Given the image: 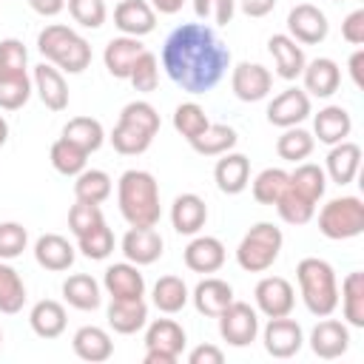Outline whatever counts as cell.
Here are the masks:
<instances>
[{
  "label": "cell",
  "mask_w": 364,
  "mask_h": 364,
  "mask_svg": "<svg viewBox=\"0 0 364 364\" xmlns=\"http://www.w3.org/2000/svg\"><path fill=\"white\" fill-rule=\"evenodd\" d=\"M165 74L188 94L213 91L230 68V48L205 23L176 26L162 46Z\"/></svg>",
  "instance_id": "6da1fadb"
},
{
  "label": "cell",
  "mask_w": 364,
  "mask_h": 364,
  "mask_svg": "<svg viewBox=\"0 0 364 364\" xmlns=\"http://www.w3.org/2000/svg\"><path fill=\"white\" fill-rule=\"evenodd\" d=\"M117 205L128 228H156L162 216L159 185L154 173L131 168L117 182Z\"/></svg>",
  "instance_id": "7a4b0ae2"
},
{
  "label": "cell",
  "mask_w": 364,
  "mask_h": 364,
  "mask_svg": "<svg viewBox=\"0 0 364 364\" xmlns=\"http://www.w3.org/2000/svg\"><path fill=\"white\" fill-rule=\"evenodd\" d=\"M159 114L151 102L145 100H134L119 111V119L111 131V145L117 154L122 156H136L145 154L154 142V136L159 134Z\"/></svg>",
  "instance_id": "3957f363"
},
{
  "label": "cell",
  "mask_w": 364,
  "mask_h": 364,
  "mask_svg": "<svg viewBox=\"0 0 364 364\" xmlns=\"http://www.w3.org/2000/svg\"><path fill=\"white\" fill-rule=\"evenodd\" d=\"M296 279H299L301 301L313 316L324 318L338 307V282L330 262L318 256H307L296 264Z\"/></svg>",
  "instance_id": "277c9868"
},
{
  "label": "cell",
  "mask_w": 364,
  "mask_h": 364,
  "mask_svg": "<svg viewBox=\"0 0 364 364\" xmlns=\"http://www.w3.org/2000/svg\"><path fill=\"white\" fill-rule=\"evenodd\" d=\"M37 51L46 57V63L57 65L68 74H82L91 65V46L85 37H80L74 28L51 23L37 34Z\"/></svg>",
  "instance_id": "5b68a950"
},
{
  "label": "cell",
  "mask_w": 364,
  "mask_h": 364,
  "mask_svg": "<svg viewBox=\"0 0 364 364\" xmlns=\"http://www.w3.org/2000/svg\"><path fill=\"white\" fill-rule=\"evenodd\" d=\"M284 245L282 230L273 222H256L236 247V262L245 273H264L273 267Z\"/></svg>",
  "instance_id": "8992f818"
},
{
  "label": "cell",
  "mask_w": 364,
  "mask_h": 364,
  "mask_svg": "<svg viewBox=\"0 0 364 364\" xmlns=\"http://www.w3.org/2000/svg\"><path fill=\"white\" fill-rule=\"evenodd\" d=\"M318 230L333 242L364 233V202L358 196H336L318 210Z\"/></svg>",
  "instance_id": "52a82bcc"
},
{
  "label": "cell",
  "mask_w": 364,
  "mask_h": 364,
  "mask_svg": "<svg viewBox=\"0 0 364 364\" xmlns=\"http://www.w3.org/2000/svg\"><path fill=\"white\" fill-rule=\"evenodd\" d=\"M219 336L230 347H247L259 336V313L247 301H230L219 316Z\"/></svg>",
  "instance_id": "ba28073f"
},
{
  "label": "cell",
  "mask_w": 364,
  "mask_h": 364,
  "mask_svg": "<svg viewBox=\"0 0 364 364\" xmlns=\"http://www.w3.org/2000/svg\"><path fill=\"white\" fill-rule=\"evenodd\" d=\"M253 299H256V310L262 316L279 318V316H290V310L296 304V290L284 276H264L253 287Z\"/></svg>",
  "instance_id": "9c48e42d"
},
{
  "label": "cell",
  "mask_w": 364,
  "mask_h": 364,
  "mask_svg": "<svg viewBox=\"0 0 364 364\" xmlns=\"http://www.w3.org/2000/svg\"><path fill=\"white\" fill-rule=\"evenodd\" d=\"M287 31L296 43H304V46H318L324 43L327 31H330V23L324 17V11L313 3H299L290 9L287 14Z\"/></svg>",
  "instance_id": "30bf717a"
},
{
  "label": "cell",
  "mask_w": 364,
  "mask_h": 364,
  "mask_svg": "<svg viewBox=\"0 0 364 364\" xmlns=\"http://www.w3.org/2000/svg\"><path fill=\"white\" fill-rule=\"evenodd\" d=\"M262 341H264V350L267 355L273 358H293L301 344H304V333H301V324L290 316H279V318H270L264 333H262Z\"/></svg>",
  "instance_id": "8fae6325"
},
{
  "label": "cell",
  "mask_w": 364,
  "mask_h": 364,
  "mask_svg": "<svg viewBox=\"0 0 364 364\" xmlns=\"http://www.w3.org/2000/svg\"><path fill=\"white\" fill-rule=\"evenodd\" d=\"M310 117V94L304 88H284L267 105V122L276 128H293Z\"/></svg>",
  "instance_id": "7c38bea8"
},
{
  "label": "cell",
  "mask_w": 364,
  "mask_h": 364,
  "mask_svg": "<svg viewBox=\"0 0 364 364\" xmlns=\"http://www.w3.org/2000/svg\"><path fill=\"white\" fill-rule=\"evenodd\" d=\"M230 88L242 102H259L273 88V74L259 63H239L230 74Z\"/></svg>",
  "instance_id": "4fadbf2b"
},
{
  "label": "cell",
  "mask_w": 364,
  "mask_h": 364,
  "mask_svg": "<svg viewBox=\"0 0 364 364\" xmlns=\"http://www.w3.org/2000/svg\"><path fill=\"white\" fill-rule=\"evenodd\" d=\"M310 350L324 358V361H333V358H341L347 350H350V330L344 321L338 318H321L313 330H310Z\"/></svg>",
  "instance_id": "5bb4252c"
},
{
  "label": "cell",
  "mask_w": 364,
  "mask_h": 364,
  "mask_svg": "<svg viewBox=\"0 0 364 364\" xmlns=\"http://www.w3.org/2000/svg\"><path fill=\"white\" fill-rule=\"evenodd\" d=\"M122 256L142 267V264H154L159 256H162V236L156 233V228H128V233L122 236Z\"/></svg>",
  "instance_id": "9a60e30c"
},
{
  "label": "cell",
  "mask_w": 364,
  "mask_h": 364,
  "mask_svg": "<svg viewBox=\"0 0 364 364\" xmlns=\"http://www.w3.org/2000/svg\"><path fill=\"white\" fill-rule=\"evenodd\" d=\"M114 26L128 37H145L156 28V11L148 0H122L114 9Z\"/></svg>",
  "instance_id": "2e32d148"
},
{
  "label": "cell",
  "mask_w": 364,
  "mask_h": 364,
  "mask_svg": "<svg viewBox=\"0 0 364 364\" xmlns=\"http://www.w3.org/2000/svg\"><path fill=\"white\" fill-rule=\"evenodd\" d=\"M301 80H304V91L318 97V100H327L338 91L341 85V68L336 60L330 57H316L310 63H304V71H301Z\"/></svg>",
  "instance_id": "e0dca14e"
},
{
  "label": "cell",
  "mask_w": 364,
  "mask_h": 364,
  "mask_svg": "<svg viewBox=\"0 0 364 364\" xmlns=\"http://www.w3.org/2000/svg\"><path fill=\"white\" fill-rule=\"evenodd\" d=\"M225 245L216 236H193L182 250L185 267L193 273H216L225 264Z\"/></svg>",
  "instance_id": "ac0fdd59"
},
{
  "label": "cell",
  "mask_w": 364,
  "mask_h": 364,
  "mask_svg": "<svg viewBox=\"0 0 364 364\" xmlns=\"http://www.w3.org/2000/svg\"><path fill=\"white\" fill-rule=\"evenodd\" d=\"M208 222V205L199 193H179L171 205V225L182 236H196Z\"/></svg>",
  "instance_id": "d6986e66"
},
{
  "label": "cell",
  "mask_w": 364,
  "mask_h": 364,
  "mask_svg": "<svg viewBox=\"0 0 364 364\" xmlns=\"http://www.w3.org/2000/svg\"><path fill=\"white\" fill-rule=\"evenodd\" d=\"M34 91L48 111H65L68 108V85H65V77L57 65L40 63L34 68Z\"/></svg>",
  "instance_id": "ffe728a7"
},
{
  "label": "cell",
  "mask_w": 364,
  "mask_h": 364,
  "mask_svg": "<svg viewBox=\"0 0 364 364\" xmlns=\"http://www.w3.org/2000/svg\"><path fill=\"white\" fill-rule=\"evenodd\" d=\"M102 287L111 299H142L145 296V279L136 264L131 262H117L105 270Z\"/></svg>",
  "instance_id": "44dd1931"
},
{
  "label": "cell",
  "mask_w": 364,
  "mask_h": 364,
  "mask_svg": "<svg viewBox=\"0 0 364 364\" xmlns=\"http://www.w3.org/2000/svg\"><path fill=\"white\" fill-rule=\"evenodd\" d=\"M213 179L222 193H228V196L242 193L250 185V159L245 154H233V151L222 154V159L213 168Z\"/></svg>",
  "instance_id": "7402d4cb"
},
{
  "label": "cell",
  "mask_w": 364,
  "mask_h": 364,
  "mask_svg": "<svg viewBox=\"0 0 364 364\" xmlns=\"http://www.w3.org/2000/svg\"><path fill=\"white\" fill-rule=\"evenodd\" d=\"M142 51H145V46L139 43V37L122 34V37L108 40V46H105V51H102V63H105V68H108V74H111L114 80H128L131 65L136 63V57H139Z\"/></svg>",
  "instance_id": "603a6c76"
},
{
  "label": "cell",
  "mask_w": 364,
  "mask_h": 364,
  "mask_svg": "<svg viewBox=\"0 0 364 364\" xmlns=\"http://www.w3.org/2000/svg\"><path fill=\"white\" fill-rule=\"evenodd\" d=\"M267 51H270L273 65H276V74H279L282 80H296V77H301L307 60H304L301 46H299L290 34H273V37L267 40Z\"/></svg>",
  "instance_id": "cb8c5ba5"
},
{
  "label": "cell",
  "mask_w": 364,
  "mask_h": 364,
  "mask_svg": "<svg viewBox=\"0 0 364 364\" xmlns=\"http://www.w3.org/2000/svg\"><path fill=\"white\" fill-rule=\"evenodd\" d=\"M74 245L60 236V233H43L37 242H34V259L40 267L51 270V273H63L74 264Z\"/></svg>",
  "instance_id": "d4e9b609"
},
{
  "label": "cell",
  "mask_w": 364,
  "mask_h": 364,
  "mask_svg": "<svg viewBox=\"0 0 364 364\" xmlns=\"http://www.w3.org/2000/svg\"><path fill=\"white\" fill-rule=\"evenodd\" d=\"M148 324L145 299H111L108 304V327L119 336H134Z\"/></svg>",
  "instance_id": "484cf974"
},
{
  "label": "cell",
  "mask_w": 364,
  "mask_h": 364,
  "mask_svg": "<svg viewBox=\"0 0 364 364\" xmlns=\"http://www.w3.org/2000/svg\"><path fill=\"white\" fill-rule=\"evenodd\" d=\"M191 299H193V307H196L202 316L216 318V316H219V313L233 301V287H230L225 279L205 276V279L193 287Z\"/></svg>",
  "instance_id": "4316f807"
},
{
  "label": "cell",
  "mask_w": 364,
  "mask_h": 364,
  "mask_svg": "<svg viewBox=\"0 0 364 364\" xmlns=\"http://www.w3.org/2000/svg\"><path fill=\"white\" fill-rule=\"evenodd\" d=\"M71 350H74L77 358L91 361V364H100V361H108V358L114 355V341H111V336H108L102 327L85 324V327H80V330L74 333Z\"/></svg>",
  "instance_id": "83f0119b"
},
{
  "label": "cell",
  "mask_w": 364,
  "mask_h": 364,
  "mask_svg": "<svg viewBox=\"0 0 364 364\" xmlns=\"http://www.w3.org/2000/svg\"><path fill=\"white\" fill-rule=\"evenodd\" d=\"M353 131V119L350 111L341 105H324L316 117H313V134L318 136V142L324 145H338L350 136Z\"/></svg>",
  "instance_id": "f1b7e54d"
},
{
  "label": "cell",
  "mask_w": 364,
  "mask_h": 364,
  "mask_svg": "<svg viewBox=\"0 0 364 364\" xmlns=\"http://www.w3.org/2000/svg\"><path fill=\"white\" fill-rule=\"evenodd\" d=\"M361 168V145L355 142H338V145H330V154H327V176L336 182V185H350L355 179Z\"/></svg>",
  "instance_id": "f546056e"
},
{
  "label": "cell",
  "mask_w": 364,
  "mask_h": 364,
  "mask_svg": "<svg viewBox=\"0 0 364 364\" xmlns=\"http://www.w3.org/2000/svg\"><path fill=\"white\" fill-rule=\"evenodd\" d=\"M185 341H188L185 330L173 318H156L145 330V350H159V353H168L173 358L182 355Z\"/></svg>",
  "instance_id": "4dcf8cb0"
},
{
  "label": "cell",
  "mask_w": 364,
  "mask_h": 364,
  "mask_svg": "<svg viewBox=\"0 0 364 364\" xmlns=\"http://www.w3.org/2000/svg\"><path fill=\"white\" fill-rule=\"evenodd\" d=\"M28 324L31 330L40 336V338H60L65 333V324H68V316H65V307L54 299H40L31 313H28Z\"/></svg>",
  "instance_id": "1f68e13d"
},
{
  "label": "cell",
  "mask_w": 364,
  "mask_h": 364,
  "mask_svg": "<svg viewBox=\"0 0 364 364\" xmlns=\"http://www.w3.org/2000/svg\"><path fill=\"white\" fill-rule=\"evenodd\" d=\"M63 299L74 307V310H97L102 301V290L100 282L88 273H74L63 282Z\"/></svg>",
  "instance_id": "d6a6232c"
},
{
  "label": "cell",
  "mask_w": 364,
  "mask_h": 364,
  "mask_svg": "<svg viewBox=\"0 0 364 364\" xmlns=\"http://www.w3.org/2000/svg\"><path fill=\"white\" fill-rule=\"evenodd\" d=\"M188 299H191V290H188V284L179 276H159L156 284H154V290H151L154 307L159 313H168V316L179 313L188 304Z\"/></svg>",
  "instance_id": "836d02e7"
},
{
  "label": "cell",
  "mask_w": 364,
  "mask_h": 364,
  "mask_svg": "<svg viewBox=\"0 0 364 364\" xmlns=\"http://www.w3.org/2000/svg\"><path fill=\"white\" fill-rule=\"evenodd\" d=\"M239 142V134L225 122H210L199 136H193L188 145L202 156H222Z\"/></svg>",
  "instance_id": "e575fe53"
},
{
  "label": "cell",
  "mask_w": 364,
  "mask_h": 364,
  "mask_svg": "<svg viewBox=\"0 0 364 364\" xmlns=\"http://www.w3.org/2000/svg\"><path fill=\"white\" fill-rule=\"evenodd\" d=\"M63 136L68 142H74L77 148H82L85 154L100 151L105 142V131H102L100 119H94V117H71L63 128Z\"/></svg>",
  "instance_id": "d590c367"
},
{
  "label": "cell",
  "mask_w": 364,
  "mask_h": 364,
  "mask_svg": "<svg viewBox=\"0 0 364 364\" xmlns=\"http://www.w3.org/2000/svg\"><path fill=\"white\" fill-rule=\"evenodd\" d=\"M287 176H290V188L310 202H318L327 191V173L313 162H296V171H290Z\"/></svg>",
  "instance_id": "8d00e7d4"
},
{
  "label": "cell",
  "mask_w": 364,
  "mask_h": 364,
  "mask_svg": "<svg viewBox=\"0 0 364 364\" xmlns=\"http://www.w3.org/2000/svg\"><path fill=\"white\" fill-rule=\"evenodd\" d=\"M341 310L350 327H364V273L353 270L341 282Z\"/></svg>",
  "instance_id": "74e56055"
},
{
  "label": "cell",
  "mask_w": 364,
  "mask_h": 364,
  "mask_svg": "<svg viewBox=\"0 0 364 364\" xmlns=\"http://www.w3.org/2000/svg\"><path fill=\"white\" fill-rule=\"evenodd\" d=\"M74 196L80 202H91V205H102L111 196V176L100 168H85L77 173L74 182Z\"/></svg>",
  "instance_id": "f35d334b"
},
{
  "label": "cell",
  "mask_w": 364,
  "mask_h": 364,
  "mask_svg": "<svg viewBox=\"0 0 364 364\" xmlns=\"http://www.w3.org/2000/svg\"><path fill=\"white\" fill-rule=\"evenodd\" d=\"M23 304H26V284L20 273L0 259V313L14 316L23 310Z\"/></svg>",
  "instance_id": "ab89813d"
},
{
  "label": "cell",
  "mask_w": 364,
  "mask_h": 364,
  "mask_svg": "<svg viewBox=\"0 0 364 364\" xmlns=\"http://www.w3.org/2000/svg\"><path fill=\"white\" fill-rule=\"evenodd\" d=\"M313 145H316V136L310 131L293 125V128H284V134L276 139V154L284 162H304L313 154Z\"/></svg>",
  "instance_id": "60d3db41"
},
{
  "label": "cell",
  "mask_w": 364,
  "mask_h": 364,
  "mask_svg": "<svg viewBox=\"0 0 364 364\" xmlns=\"http://www.w3.org/2000/svg\"><path fill=\"white\" fill-rule=\"evenodd\" d=\"M51 165L57 173L63 176H77L80 171H85V162H88V154L82 148H77L74 142H68L65 136H60L54 145H51Z\"/></svg>",
  "instance_id": "b9f144b4"
},
{
  "label": "cell",
  "mask_w": 364,
  "mask_h": 364,
  "mask_svg": "<svg viewBox=\"0 0 364 364\" xmlns=\"http://www.w3.org/2000/svg\"><path fill=\"white\" fill-rule=\"evenodd\" d=\"M287 185H290L287 171H282V168H264V171L253 179L250 191H253V199H256L259 205H276V199L287 191Z\"/></svg>",
  "instance_id": "7bdbcfd3"
},
{
  "label": "cell",
  "mask_w": 364,
  "mask_h": 364,
  "mask_svg": "<svg viewBox=\"0 0 364 364\" xmlns=\"http://www.w3.org/2000/svg\"><path fill=\"white\" fill-rule=\"evenodd\" d=\"M77 250L85 256V259H94V262H102L114 253V230L100 222L97 228L85 230L82 236H77Z\"/></svg>",
  "instance_id": "ee69618b"
},
{
  "label": "cell",
  "mask_w": 364,
  "mask_h": 364,
  "mask_svg": "<svg viewBox=\"0 0 364 364\" xmlns=\"http://www.w3.org/2000/svg\"><path fill=\"white\" fill-rule=\"evenodd\" d=\"M276 210H279L282 222H287V225H307L313 219V213H316V202L304 199L301 193H296L287 185V191L276 199Z\"/></svg>",
  "instance_id": "f6af8a7d"
},
{
  "label": "cell",
  "mask_w": 364,
  "mask_h": 364,
  "mask_svg": "<svg viewBox=\"0 0 364 364\" xmlns=\"http://www.w3.org/2000/svg\"><path fill=\"white\" fill-rule=\"evenodd\" d=\"M208 125H210V119H208V114H205L202 105H196V102H182V105H176V111H173V128H176V134H182L188 142H191L193 136H199Z\"/></svg>",
  "instance_id": "bcb514c9"
},
{
  "label": "cell",
  "mask_w": 364,
  "mask_h": 364,
  "mask_svg": "<svg viewBox=\"0 0 364 364\" xmlns=\"http://www.w3.org/2000/svg\"><path fill=\"white\" fill-rule=\"evenodd\" d=\"M128 82L134 85V91H139V94H151V91L156 88V82H159V60H156V54L142 51V54L136 57V63L131 65Z\"/></svg>",
  "instance_id": "7dc6e473"
},
{
  "label": "cell",
  "mask_w": 364,
  "mask_h": 364,
  "mask_svg": "<svg viewBox=\"0 0 364 364\" xmlns=\"http://www.w3.org/2000/svg\"><path fill=\"white\" fill-rule=\"evenodd\" d=\"M26 68H28V51L23 40L17 37L0 40V77H17L26 74Z\"/></svg>",
  "instance_id": "c3c4849f"
},
{
  "label": "cell",
  "mask_w": 364,
  "mask_h": 364,
  "mask_svg": "<svg viewBox=\"0 0 364 364\" xmlns=\"http://www.w3.org/2000/svg\"><path fill=\"white\" fill-rule=\"evenodd\" d=\"M31 97V80L28 74L17 77H0V108L3 111H17L28 102Z\"/></svg>",
  "instance_id": "681fc988"
},
{
  "label": "cell",
  "mask_w": 364,
  "mask_h": 364,
  "mask_svg": "<svg viewBox=\"0 0 364 364\" xmlns=\"http://www.w3.org/2000/svg\"><path fill=\"white\" fill-rule=\"evenodd\" d=\"M65 6H68V14L74 17V23L82 28H100L108 17L105 0H65Z\"/></svg>",
  "instance_id": "f907efd6"
},
{
  "label": "cell",
  "mask_w": 364,
  "mask_h": 364,
  "mask_svg": "<svg viewBox=\"0 0 364 364\" xmlns=\"http://www.w3.org/2000/svg\"><path fill=\"white\" fill-rule=\"evenodd\" d=\"M26 245H28V230L20 222H0V259L3 262L23 256Z\"/></svg>",
  "instance_id": "816d5d0a"
},
{
  "label": "cell",
  "mask_w": 364,
  "mask_h": 364,
  "mask_svg": "<svg viewBox=\"0 0 364 364\" xmlns=\"http://www.w3.org/2000/svg\"><path fill=\"white\" fill-rule=\"evenodd\" d=\"M100 222H105L100 205H91V202H80V199H77V202L71 205V210H68V230H71L74 236H82L85 230L97 228Z\"/></svg>",
  "instance_id": "f5cc1de1"
},
{
  "label": "cell",
  "mask_w": 364,
  "mask_h": 364,
  "mask_svg": "<svg viewBox=\"0 0 364 364\" xmlns=\"http://www.w3.org/2000/svg\"><path fill=\"white\" fill-rule=\"evenodd\" d=\"M193 11H196L199 20L228 26L236 14V0H193Z\"/></svg>",
  "instance_id": "db71d44e"
},
{
  "label": "cell",
  "mask_w": 364,
  "mask_h": 364,
  "mask_svg": "<svg viewBox=\"0 0 364 364\" xmlns=\"http://www.w3.org/2000/svg\"><path fill=\"white\" fill-rule=\"evenodd\" d=\"M341 37L353 46H361L364 43V9H355L344 17L341 23Z\"/></svg>",
  "instance_id": "11a10c76"
},
{
  "label": "cell",
  "mask_w": 364,
  "mask_h": 364,
  "mask_svg": "<svg viewBox=\"0 0 364 364\" xmlns=\"http://www.w3.org/2000/svg\"><path fill=\"white\" fill-rule=\"evenodd\" d=\"M225 353L216 344H199L188 353V364H222Z\"/></svg>",
  "instance_id": "9f6ffc18"
},
{
  "label": "cell",
  "mask_w": 364,
  "mask_h": 364,
  "mask_svg": "<svg viewBox=\"0 0 364 364\" xmlns=\"http://www.w3.org/2000/svg\"><path fill=\"white\" fill-rule=\"evenodd\" d=\"M247 17H264L276 9V0H236Z\"/></svg>",
  "instance_id": "6f0895ef"
},
{
  "label": "cell",
  "mask_w": 364,
  "mask_h": 364,
  "mask_svg": "<svg viewBox=\"0 0 364 364\" xmlns=\"http://www.w3.org/2000/svg\"><path fill=\"white\" fill-rule=\"evenodd\" d=\"M28 6L43 17H57L65 9V0H28Z\"/></svg>",
  "instance_id": "680465c9"
},
{
  "label": "cell",
  "mask_w": 364,
  "mask_h": 364,
  "mask_svg": "<svg viewBox=\"0 0 364 364\" xmlns=\"http://www.w3.org/2000/svg\"><path fill=\"white\" fill-rule=\"evenodd\" d=\"M350 77H353V82H355V88H361L364 85V77H361V65H364V48H358V51H353V57H350Z\"/></svg>",
  "instance_id": "91938a15"
},
{
  "label": "cell",
  "mask_w": 364,
  "mask_h": 364,
  "mask_svg": "<svg viewBox=\"0 0 364 364\" xmlns=\"http://www.w3.org/2000/svg\"><path fill=\"white\" fill-rule=\"evenodd\" d=\"M148 3H151V9L159 11V14H176L185 0H148Z\"/></svg>",
  "instance_id": "94428289"
},
{
  "label": "cell",
  "mask_w": 364,
  "mask_h": 364,
  "mask_svg": "<svg viewBox=\"0 0 364 364\" xmlns=\"http://www.w3.org/2000/svg\"><path fill=\"white\" fill-rule=\"evenodd\" d=\"M145 364H176V358L159 350H145Z\"/></svg>",
  "instance_id": "6125c7cd"
},
{
  "label": "cell",
  "mask_w": 364,
  "mask_h": 364,
  "mask_svg": "<svg viewBox=\"0 0 364 364\" xmlns=\"http://www.w3.org/2000/svg\"><path fill=\"white\" fill-rule=\"evenodd\" d=\"M9 142V122H6V117H0V148Z\"/></svg>",
  "instance_id": "be15d7a7"
},
{
  "label": "cell",
  "mask_w": 364,
  "mask_h": 364,
  "mask_svg": "<svg viewBox=\"0 0 364 364\" xmlns=\"http://www.w3.org/2000/svg\"><path fill=\"white\" fill-rule=\"evenodd\" d=\"M0 344H3V330H0Z\"/></svg>",
  "instance_id": "e7e4bbea"
},
{
  "label": "cell",
  "mask_w": 364,
  "mask_h": 364,
  "mask_svg": "<svg viewBox=\"0 0 364 364\" xmlns=\"http://www.w3.org/2000/svg\"><path fill=\"white\" fill-rule=\"evenodd\" d=\"M333 3H344V0H333Z\"/></svg>",
  "instance_id": "03108f58"
}]
</instances>
